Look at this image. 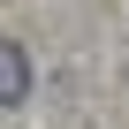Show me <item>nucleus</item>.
I'll use <instances>...</instances> for the list:
<instances>
[{"label": "nucleus", "mask_w": 129, "mask_h": 129, "mask_svg": "<svg viewBox=\"0 0 129 129\" xmlns=\"http://www.w3.org/2000/svg\"><path fill=\"white\" fill-rule=\"evenodd\" d=\"M0 84H8V106H23V99H30V61H23V46H15V38L0 46Z\"/></svg>", "instance_id": "f257e3e1"}]
</instances>
